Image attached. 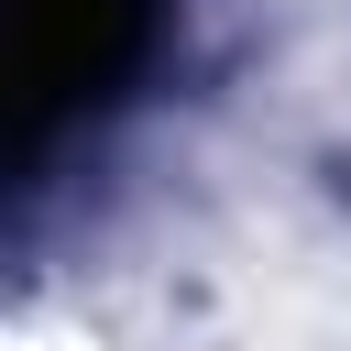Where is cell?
<instances>
[{
  "label": "cell",
  "instance_id": "1",
  "mask_svg": "<svg viewBox=\"0 0 351 351\" xmlns=\"http://www.w3.org/2000/svg\"><path fill=\"white\" fill-rule=\"evenodd\" d=\"M143 0H0V165L44 154L88 99L121 88Z\"/></svg>",
  "mask_w": 351,
  "mask_h": 351
}]
</instances>
